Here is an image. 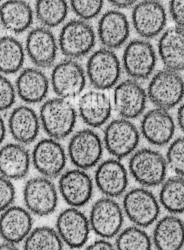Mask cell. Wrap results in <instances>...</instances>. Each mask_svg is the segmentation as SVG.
I'll list each match as a JSON object with an SVG mask.
<instances>
[{
    "instance_id": "obj_37",
    "label": "cell",
    "mask_w": 184,
    "mask_h": 250,
    "mask_svg": "<svg viewBox=\"0 0 184 250\" xmlns=\"http://www.w3.org/2000/svg\"><path fill=\"white\" fill-rule=\"evenodd\" d=\"M16 86L0 73V111L10 109L16 102Z\"/></svg>"
},
{
    "instance_id": "obj_8",
    "label": "cell",
    "mask_w": 184,
    "mask_h": 250,
    "mask_svg": "<svg viewBox=\"0 0 184 250\" xmlns=\"http://www.w3.org/2000/svg\"><path fill=\"white\" fill-rule=\"evenodd\" d=\"M89 220L92 231L100 239L109 240L122 230L124 213L115 198L103 197L93 204Z\"/></svg>"
},
{
    "instance_id": "obj_7",
    "label": "cell",
    "mask_w": 184,
    "mask_h": 250,
    "mask_svg": "<svg viewBox=\"0 0 184 250\" xmlns=\"http://www.w3.org/2000/svg\"><path fill=\"white\" fill-rule=\"evenodd\" d=\"M59 190L51 179L36 176L29 179L23 191L25 208L38 217L51 215L57 209Z\"/></svg>"
},
{
    "instance_id": "obj_29",
    "label": "cell",
    "mask_w": 184,
    "mask_h": 250,
    "mask_svg": "<svg viewBox=\"0 0 184 250\" xmlns=\"http://www.w3.org/2000/svg\"><path fill=\"white\" fill-rule=\"evenodd\" d=\"M35 12L26 0H7L0 5V23L13 34L26 32L33 23Z\"/></svg>"
},
{
    "instance_id": "obj_35",
    "label": "cell",
    "mask_w": 184,
    "mask_h": 250,
    "mask_svg": "<svg viewBox=\"0 0 184 250\" xmlns=\"http://www.w3.org/2000/svg\"><path fill=\"white\" fill-rule=\"evenodd\" d=\"M104 0H70L73 13L82 20L95 19L102 10Z\"/></svg>"
},
{
    "instance_id": "obj_20",
    "label": "cell",
    "mask_w": 184,
    "mask_h": 250,
    "mask_svg": "<svg viewBox=\"0 0 184 250\" xmlns=\"http://www.w3.org/2000/svg\"><path fill=\"white\" fill-rule=\"evenodd\" d=\"M141 132L151 145L164 146L173 139L176 123L167 110L155 108L144 114L141 122Z\"/></svg>"
},
{
    "instance_id": "obj_26",
    "label": "cell",
    "mask_w": 184,
    "mask_h": 250,
    "mask_svg": "<svg viewBox=\"0 0 184 250\" xmlns=\"http://www.w3.org/2000/svg\"><path fill=\"white\" fill-rule=\"evenodd\" d=\"M50 82L38 67H28L20 71L16 82V93L28 104L42 102L48 95Z\"/></svg>"
},
{
    "instance_id": "obj_11",
    "label": "cell",
    "mask_w": 184,
    "mask_h": 250,
    "mask_svg": "<svg viewBox=\"0 0 184 250\" xmlns=\"http://www.w3.org/2000/svg\"><path fill=\"white\" fill-rule=\"evenodd\" d=\"M55 229L64 246L72 250L84 247L92 231L89 217L80 208L70 207L59 214Z\"/></svg>"
},
{
    "instance_id": "obj_27",
    "label": "cell",
    "mask_w": 184,
    "mask_h": 250,
    "mask_svg": "<svg viewBox=\"0 0 184 250\" xmlns=\"http://www.w3.org/2000/svg\"><path fill=\"white\" fill-rule=\"evenodd\" d=\"M32 157L24 145L7 144L0 148V175L19 180L26 177L30 168Z\"/></svg>"
},
{
    "instance_id": "obj_18",
    "label": "cell",
    "mask_w": 184,
    "mask_h": 250,
    "mask_svg": "<svg viewBox=\"0 0 184 250\" xmlns=\"http://www.w3.org/2000/svg\"><path fill=\"white\" fill-rule=\"evenodd\" d=\"M32 162L41 176L48 179L61 176L67 163L65 150L57 140L45 138L35 145Z\"/></svg>"
},
{
    "instance_id": "obj_38",
    "label": "cell",
    "mask_w": 184,
    "mask_h": 250,
    "mask_svg": "<svg viewBox=\"0 0 184 250\" xmlns=\"http://www.w3.org/2000/svg\"><path fill=\"white\" fill-rule=\"evenodd\" d=\"M16 189L10 179L0 175V214L13 205Z\"/></svg>"
},
{
    "instance_id": "obj_41",
    "label": "cell",
    "mask_w": 184,
    "mask_h": 250,
    "mask_svg": "<svg viewBox=\"0 0 184 250\" xmlns=\"http://www.w3.org/2000/svg\"><path fill=\"white\" fill-rule=\"evenodd\" d=\"M109 3L118 9H126L133 7L138 0H107Z\"/></svg>"
},
{
    "instance_id": "obj_33",
    "label": "cell",
    "mask_w": 184,
    "mask_h": 250,
    "mask_svg": "<svg viewBox=\"0 0 184 250\" xmlns=\"http://www.w3.org/2000/svg\"><path fill=\"white\" fill-rule=\"evenodd\" d=\"M23 244V250H63L64 247L56 229L45 226L32 229Z\"/></svg>"
},
{
    "instance_id": "obj_34",
    "label": "cell",
    "mask_w": 184,
    "mask_h": 250,
    "mask_svg": "<svg viewBox=\"0 0 184 250\" xmlns=\"http://www.w3.org/2000/svg\"><path fill=\"white\" fill-rule=\"evenodd\" d=\"M152 239L144 229L129 226L121 230L116 239V250H152Z\"/></svg>"
},
{
    "instance_id": "obj_6",
    "label": "cell",
    "mask_w": 184,
    "mask_h": 250,
    "mask_svg": "<svg viewBox=\"0 0 184 250\" xmlns=\"http://www.w3.org/2000/svg\"><path fill=\"white\" fill-rule=\"evenodd\" d=\"M122 75V64L113 50L102 48L92 53L86 64V76L97 90L114 87Z\"/></svg>"
},
{
    "instance_id": "obj_14",
    "label": "cell",
    "mask_w": 184,
    "mask_h": 250,
    "mask_svg": "<svg viewBox=\"0 0 184 250\" xmlns=\"http://www.w3.org/2000/svg\"><path fill=\"white\" fill-rule=\"evenodd\" d=\"M132 22L135 32L143 39L155 38L165 28V7L160 0H142L134 6Z\"/></svg>"
},
{
    "instance_id": "obj_32",
    "label": "cell",
    "mask_w": 184,
    "mask_h": 250,
    "mask_svg": "<svg viewBox=\"0 0 184 250\" xmlns=\"http://www.w3.org/2000/svg\"><path fill=\"white\" fill-rule=\"evenodd\" d=\"M67 0H37L35 15L41 26L51 29L64 23L68 15Z\"/></svg>"
},
{
    "instance_id": "obj_15",
    "label": "cell",
    "mask_w": 184,
    "mask_h": 250,
    "mask_svg": "<svg viewBox=\"0 0 184 250\" xmlns=\"http://www.w3.org/2000/svg\"><path fill=\"white\" fill-rule=\"evenodd\" d=\"M146 91L138 81L129 79L118 83L113 91V106L120 117L132 120L143 114Z\"/></svg>"
},
{
    "instance_id": "obj_42",
    "label": "cell",
    "mask_w": 184,
    "mask_h": 250,
    "mask_svg": "<svg viewBox=\"0 0 184 250\" xmlns=\"http://www.w3.org/2000/svg\"><path fill=\"white\" fill-rule=\"evenodd\" d=\"M177 123L180 129L184 132V103L181 105L178 110Z\"/></svg>"
},
{
    "instance_id": "obj_9",
    "label": "cell",
    "mask_w": 184,
    "mask_h": 250,
    "mask_svg": "<svg viewBox=\"0 0 184 250\" xmlns=\"http://www.w3.org/2000/svg\"><path fill=\"white\" fill-rule=\"evenodd\" d=\"M141 135L136 125L126 119L112 120L104 129L103 144L114 158L122 160L133 154L139 144Z\"/></svg>"
},
{
    "instance_id": "obj_2",
    "label": "cell",
    "mask_w": 184,
    "mask_h": 250,
    "mask_svg": "<svg viewBox=\"0 0 184 250\" xmlns=\"http://www.w3.org/2000/svg\"><path fill=\"white\" fill-rule=\"evenodd\" d=\"M167 167L165 157L152 148L136 150L129 160L131 176L143 188L161 185L166 179Z\"/></svg>"
},
{
    "instance_id": "obj_10",
    "label": "cell",
    "mask_w": 184,
    "mask_h": 250,
    "mask_svg": "<svg viewBox=\"0 0 184 250\" xmlns=\"http://www.w3.org/2000/svg\"><path fill=\"white\" fill-rule=\"evenodd\" d=\"M157 62L155 49L147 40H133L126 45L123 51V70L134 80L148 79L154 73Z\"/></svg>"
},
{
    "instance_id": "obj_30",
    "label": "cell",
    "mask_w": 184,
    "mask_h": 250,
    "mask_svg": "<svg viewBox=\"0 0 184 250\" xmlns=\"http://www.w3.org/2000/svg\"><path fill=\"white\" fill-rule=\"evenodd\" d=\"M25 60V49L19 40L12 36L0 38V73L15 74L21 70Z\"/></svg>"
},
{
    "instance_id": "obj_36",
    "label": "cell",
    "mask_w": 184,
    "mask_h": 250,
    "mask_svg": "<svg viewBox=\"0 0 184 250\" xmlns=\"http://www.w3.org/2000/svg\"><path fill=\"white\" fill-rule=\"evenodd\" d=\"M166 160L168 167L176 175L184 177V136L176 138L170 144Z\"/></svg>"
},
{
    "instance_id": "obj_3",
    "label": "cell",
    "mask_w": 184,
    "mask_h": 250,
    "mask_svg": "<svg viewBox=\"0 0 184 250\" xmlns=\"http://www.w3.org/2000/svg\"><path fill=\"white\" fill-rule=\"evenodd\" d=\"M147 95L156 108L169 110L179 105L184 97V80L179 72L164 68L151 77Z\"/></svg>"
},
{
    "instance_id": "obj_5",
    "label": "cell",
    "mask_w": 184,
    "mask_h": 250,
    "mask_svg": "<svg viewBox=\"0 0 184 250\" xmlns=\"http://www.w3.org/2000/svg\"><path fill=\"white\" fill-rule=\"evenodd\" d=\"M160 206L155 195L146 188L141 187L125 193L122 208L124 215L134 226L145 229L158 220Z\"/></svg>"
},
{
    "instance_id": "obj_19",
    "label": "cell",
    "mask_w": 184,
    "mask_h": 250,
    "mask_svg": "<svg viewBox=\"0 0 184 250\" xmlns=\"http://www.w3.org/2000/svg\"><path fill=\"white\" fill-rule=\"evenodd\" d=\"M94 182L104 197L116 198L126 192L129 176L126 167L119 159L110 158L97 166Z\"/></svg>"
},
{
    "instance_id": "obj_28",
    "label": "cell",
    "mask_w": 184,
    "mask_h": 250,
    "mask_svg": "<svg viewBox=\"0 0 184 250\" xmlns=\"http://www.w3.org/2000/svg\"><path fill=\"white\" fill-rule=\"evenodd\" d=\"M152 243L157 250H182L184 246V223L176 214L157 220L153 231Z\"/></svg>"
},
{
    "instance_id": "obj_39",
    "label": "cell",
    "mask_w": 184,
    "mask_h": 250,
    "mask_svg": "<svg viewBox=\"0 0 184 250\" xmlns=\"http://www.w3.org/2000/svg\"><path fill=\"white\" fill-rule=\"evenodd\" d=\"M169 10L176 26L184 27V0H170Z\"/></svg>"
},
{
    "instance_id": "obj_44",
    "label": "cell",
    "mask_w": 184,
    "mask_h": 250,
    "mask_svg": "<svg viewBox=\"0 0 184 250\" xmlns=\"http://www.w3.org/2000/svg\"><path fill=\"white\" fill-rule=\"evenodd\" d=\"M0 250H20V249L14 244L3 242L0 243Z\"/></svg>"
},
{
    "instance_id": "obj_17",
    "label": "cell",
    "mask_w": 184,
    "mask_h": 250,
    "mask_svg": "<svg viewBox=\"0 0 184 250\" xmlns=\"http://www.w3.org/2000/svg\"><path fill=\"white\" fill-rule=\"evenodd\" d=\"M59 49L58 41L51 29L41 26L29 31L25 51L38 68H49L54 65Z\"/></svg>"
},
{
    "instance_id": "obj_24",
    "label": "cell",
    "mask_w": 184,
    "mask_h": 250,
    "mask_svg": "<svg viewBox=\"0 0 184 250\" xmlns=\"http://www.w3.org/2000/svg\"><path fill=\"white\" fill-rule=\"evenodd\" d=\"M41 126L39 116L29 105H19L9 117L10 134L16 142L22 145L32 144L36 140Z\"/></svg>"
},
{
    "instance_id": "obj_25",
    "label": "cell",
    "mask_w": 184,
    "mask_h": 250,
    "mask_svg": "<svg viewBox=\"0 0 184 250\" xmlns=\"http://www.w3.org/2000/svg\"><path fill=\"white\" fill-rule=\"evenodd\" d=\"M158 53L164 68L184 70V27L175 26L163 32L159 40Z\"/></svg>"
},
{
    "instance_id": "obj_43",
    "label": "cell",
    "mask_w": 184,
    "mask_h": 250,
    "mask_svg": "<svg viewBox=\"0 0 184 250\" xmlns=\"http://www.w3.org/2000/svg\"><path fill=\"white\" fill-rule=\"evenodd\" d=\"M6 136V126L5 123L2 117L0 116V146L2 144Z\"/></svg>"
},
{
    "instance_id": "obj_45",
    "label": "cell",
    "mask_w": 184,
    "mask_h": 250,
    "mask_svg": "<svg viewBox=\"0 0 184 250\" xmlns=\"http://www.w3.org/2000/svg\"><path fill=\"white\" fill-rule=\"evenodd\" d=\"M1 1H2V0H0V2H1Z\"/></svg>"
},
{
    "instance_id": "obj_21",
    "label": "cell",
    "mask_w": 184,
    "mask_h": 250,
    "mask_svg": "<svg viewBox=\"0 0 184 250\" xmlns=\"http://www.w3.org/2000/svg\"><path fill=\"white\" fill-rule=\"evenodd\" d=\"M97 35L103 48L113 51L121 48L130 35V25L126 15L116 9L105 12L99 21Z\"/></svg>"
},
{
    "instance_id": "obj_31",
    "label": "cell",
    "mask_w": 184,
    "mask_h": 250,
    "mask_svg": "<svg viewBox=\"0 0 184 250\" xmlns=\"http://www.w3.org/2000/svg\"><path fill=\"white\" fill-rule=\"evenodd\" d=\"M161 185L159 194L160 205L171 214L184 213V176H172Z\"/></svg>"
},
{
    "instance_id": "obj_40",
    "label": "cell",
    "mask_w": 184,
    "mask_h": 250,
    "mask_svg": "<svg viewBox=\"0 0 184 250\" xmlns=\"http://www.w3.org/2000/svg\"><path fill=\"white\" fill-rule=\"evenodd\" d=\"M86 250H116L108 239H100L89 244Z\"/></svg>"
},
{
    "instance_id": "obj_12",
    "label": "cell",
    "mask_w": 184,
    "mask_h": 250,
    "mask_svg": "<svg viewBox=\"0 0 184 250\" xmlns=\"http://www.w3.org/2000/svg\"><path fill=\"white\" fill-rule=\"evenodd\" d=\"M104 144L100 135L92 129L73 134L68 144L69 157L77 168L88 170L98 165L102 157Z\"/></svg>"
},
{
    "instance_id": "obj_16",
    "label": "cell",
    "mask_w": 184,
    "mask_h": 250,
    "mask_svg": "<svg viewBox=\"0 0 184 250\" xmlns=\"http://www.w3.org/2000/svg\"><path fill=\"white\" fill-rule=\"evenodd\" d=\"M58 190L69 207L80 208L92 199L94 182L85 170L76 167L61 173Z\"/></svg>"
},
{
    "instance_id": "obj_46",
    "label": "cell",
    "mask_w": 184,
    "mask_h": 250,
    "mask_svg": "<svg viewBox=\"0 0 184 250\" xmlns=\"http://www.w3.org/2000/svg\"><path fill=\"white\" fill-rule=\"evenodd\" d=\"M0 27H1V23H0Z\"/></svg>"
},
{
    "instance_id": "obj_47",
    "label": "cell",
    "mask_w": 184,
    "mask_h": 250,
    "mask_svg": "<svg viewBox=\"0 0 184 250\" xmlns=\"http://www.w3.org/2000/svg\"></svg>"
},
{
    "instance_id": "obj_23",
    "label": "cell",
    "mask_w": 184,
    "mask_h": 250,
    "mask_svg": "<svg viewBox=\"0 0 184 250\" xmlns=\"http://www.w3.org/2000/svg\"><path fill=\"white\" fill-rule=\"evenodd\" d=\"M78 108L82 121L92 128L105 125L113 110L110 98L102 91L97 89L83 94L79 100Z\"/></svg>"
},
{
    "instance_id": "obj_13",
    "label": "cell",
    "mask_w": 184,
    "mask_h": 250,
    "mask_svg": "<svg viewBox=\"0 0 184 250\" xmlns=\"http://www.w3.org/2000/svg\"><path fill=\"white\" fill-rule=\"evenodd\" d=\"M86 73L76 60L65 59L54 66L51 86L57 97L70 100L80 95L86 87Z\"/></svg>"
},
{
    "instance_id": "obj_1",
    "label": "cell",
    "mask_w": 184,
    "mask_h": 250,
    "mask_svg": "<svg viewBox=\"0 0 184 250\" xmlns=\"http://www.w3.org/2000/svg\"><path fill=\"white\" fill-rule=\"evenodd\" d=\"M77 114L70 100L57 97L43 103L39 117L41 126L49 138L60 141L72 133L77 122Z\"/></svg>"
},
{
    "instance_id": "obj_22",
    "label": "cell",
    "mask_w": 184,
    "mask_h": 250,
    "mask_svg": "<svg viewBox=\"0 0 184 250\" xmlns=\"http://www.w3.org/2000/svg\"><path fill=\"white\" fill-rule=\"evenodd\" d=\"M33 215L25 207L11 206L0 214V238L19 245L33 229Z\"/></svg>"
},
{
    "instance_id": "obj_4",
    "label": "cell",
    "mask_w": 184,
    "mask_h": 250,
    "mask_svg": "<svg viewBox=\"0 0 184 250\" xmlns=\"http://www.w3.org/2000/svg\"><path fill=\"white\" fill-rule=\"evenodd\" d=\"M96 43V33L87 21L73 19L63 26L59 36V48L67 59L78 60L89 54Z\"/></svg>"
}]
</instances>
